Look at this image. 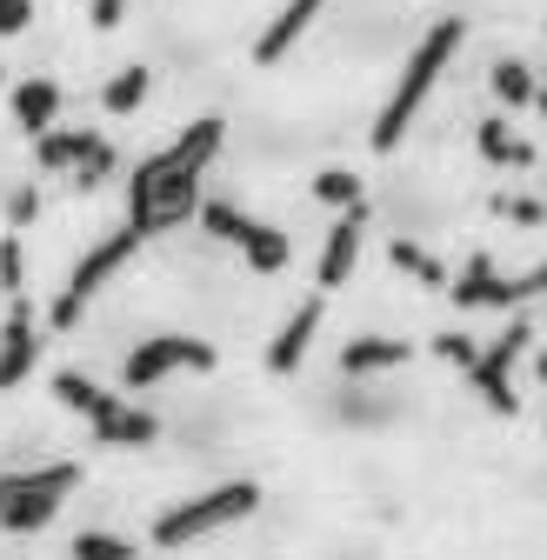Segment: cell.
Masks as SVG:
<instances>
[{
    "instance_id": "cell-19",
    "label": "cell",
    "mask_w": 547,
    "mask_h": 560,
    "mask_svg": "<svg viewBox=\"0 0 547 560\" xmlns=\"http://www.w3.org/2000/svg\"><path fill=\"white\" fill-rule=\"evenodd\" d=\"M148 88H154V74H148V67H120V74L101 88V107H107V114H133V107L148 101Z\"/></svg>"
},
{
    "instance_id": "cell-6",
    "label": "cell",
    "mask_w": 547,
    "mask_h": 560,
    "mask_svg": "<svg viewBox=\"0 0 547 560\" xmlns=\"http://www.w3.org/2000/svg\"><path fill=\"white\" fill-rule=\"evenodd\" d=\"M194 214H200V228H208L214 241H228V247H241L254 273H281V267L294 260V241H288L281 228H267V221H254V214H241V207H234V200H208V194H200V207H194Z\"/></svg>"
},
{
    "instance_id": "cell-31",
    "label": "cell",
    "mask_w": 547,
    "mask_h": 560,
    "mask_svg": "<svg viewBox=\"0 0 547 560\" xmlns=\"http://www.w3.org/2000/svg\"><path fill=\"white\" fill-rule=\"evenodd\" d=\"M8 214H14V228H27V221L40 214V194H34V187H21V194H14V207H8Z\"/></svg>"
},
{
    "instance_id": "cell-14",
    "label": "cell",
    "mask_w": 547,
    "mask_h": 560,
    "mask_svg": "<svg viewBox=\"0 0 547 560\" xmlns=\"http://www.w3.org/2000/svg\"><path fill=\"white\" fill-rule=\"evenodd\" d=\"M88 428H94V441L101 447H148L161 428H154V413H141V407H127V400H107L94 420H88Z\"/></svg>"
},
{
    "instance_id": "cell-13",
    "label": "cell",
    "mask_w": 547,
    "mask_h": 560,
    "mask_svg": "<svg viewBox=\"0 0 547 560\" xmlns=\"http://www.w3.org/2000/svg\"><path fill=\"white\" fill-rule=\"evenodd\" d=\"M415 361V347L394 340V334H354L348 347H340V374L361 381V374H387V368H407Z\"/></svg>"
},
{
    "instance_id": "cell-26",
    "label": "cell",
    "mask_w": 547,
    "mask_h": 560,
    "mask_svg": "<svg viewBox=\"0 0 547 560\" xmlns=\"http://www.w3.org/2000/svg\"><path fill=\"white\" fill-rule=\"evenodd\" d=\"M34 27V0H0V40H14Z\"/></svg>"
},
{
    "instance_id": "cell-32",
    "label": "cell",
    "mask_w": 547,
    "mask_h": 560,
    "mask_svg": "<svg viewBox=\"0 0 547 560\" xmlns=\"http://www.w3.org/2000/svg\"><path fill=\"white\" fill-rule=\"evenodd\" d=\"M534 374H540V381H547V354H540V361H534Z\"/></svg>"
},
{
    "instance_id": "cell-15",
    "label": "cell",
    "mask_w": 547,
    "mask_h": 560,
    "mask_svg": "<svg viewBox=\"0 0 547 560\" xmlns=\"http://www.w3.org/2000/svg\"><path fill=\"white\" fill-rule=\"evenodd\" d=\"M354 260H361V207H348L334 228H327V254H321V294H334L340 280L354 273Z\"/></svg>"
},
{
    "instance_id": "cell-12",
    "label": "cell",
    "mask_w": 547,
    "mask_h": 560,
    "mask_svg": "<svg viewBox=\"0 0 547 560\" xmlns=\"http://www.w3.org/2000/svg\"><path fill=\"white\" fill-rule=\"evenodd\" d=\"M321 8H327V0H288V8L274 14L267 27H260V40H254V60H260V67L288 60V54H294V40L314 27V14H321Z\"/></svg>"
},
{
    "instance_id": "cell-22",
    "label": "cell",
    "mask_w": 547,
    "mask_h": 560,
    "mask_svg": "<svg viewBox=\"0 0 547 560\" xmlns=\"http://www.w3.org/2000/svg\"><path fill=\"white\" fill-rule=\"evenodd\" d=\"M67 553H74V560H141V547L120 540V534H107V527L74 534V547H67Z\"/></svg>"
},
{
    "instance_id": "cell-24",
    "label": "cell",
    "mask_w": 547,
    "mask_h": 560,
    "mask_svg": "<svg viewBox=\"0 0 547 560\" xmlns=\"http://www.w3.org/2000/svg\"><path fill=\"white\" fill-rule=\"evenodd\" d=\"M387 254H394V267H400V273H415V280H428V288H441V280H447V273H441V260H434L428 247H415V241H394Z\"/></svg>"
},
{
    "instance_id": "cell-1",
    "label": "cell",
    "mask_w": 547,
    "mask_h": 560,
    "mask_svg": "<svg viewBox=\"0 0 547 560\" xmlns=\"http://www.w3.org/2000/svg\"><path fill=\"white\" fill-rule=\"evenodd\" d=\"M221 140H228V120L221 114H200L194 127H181L174 148L148 154L141 167H133L127 180V221L141 228L148 241L194 221V207H200V174H208V161L221 154Z\"/></svg>"
},
{
    "instance_id": "cell-21",
    "label": "cell",
    "mask_w": 547,
    "mask_h": 560,
    "mask_svg": "<svg viewBox=\"0 0 547 560\" xmlns=\"http://www.w3.org/2000/svg\"><path fill=\"white\" fill-rule=\"evenodd\" d=\"M488 81H494V101H501V107H527V101H534V67H527V60H494Z\"/></svg>"
},
{
    "instance_id": "cell-11",
    "label": "cell",
    "mask_w": 547,
    "mask_h": 560,
    "mask_svg": "<svg viewBox=\"0 0 547 560\" xmlns=\"http://www.w3.org/2000/svg\"><path fill=\"white\" fill-rule=\"evenodd\" d=\"M454 307H521V294H514V280H508L488 254H474V260L454 273Z\"/></svg>"
},
{
    "instance_id": "cell-3",
    "label": "cell",
    "mask_w": 547,
    "mask_h": 560,
    "mask_svg": "<svg viewBox=\"0 0 547 560\" xmlns=\"http://www.w3.org/2000/svg\"><path fill=\"white\" fill-rule=\"evenodd\" d=\"M254 508H260V487L254 480H221V487H208V494H194V501H174L154 521V547H187L200 534H221V527L247 521Z\"/></svg>"
},
{
    "instance_id": "cell-16",
    "label": "cell",
    "mask_w": 547,
    "mask_h": 560,
    "mask_svg": "<svg viewBox=\"0 0 547 560\" xmlns=\"http://www.w3.org/2000/svg\"><path fill=\"white\" fill-rule=\"evenodd\" d=\"M94 148H101V133H67V127H47V133H34V167H47V174H74Z\"/></svg>"
},
{
    "instance_id": "cell-23",
    "label": "cell",
    "mask_w": 547,
    "mask_h": 560,
    "mask_svg": "<svg viewBox=\"0 0 547 560\" xmlns=\"http://www.w3.org/2000/svg\"><path fill=\"white\" fill-rule=\"evenodd\" d=\"M314 200H327L334 214H348V207H361V180L348 167H327V174H314Z\"/></svg>"
},
{
    "instance_id": "cell-2",
    "label": "cell",
    "mask_w": 547,
    "mask_h": 560,
    "mask_svg": "<svg viewBox=\"0 0 547 560\" xmlns=\"http://www.w3.org/2000/svg\"><path fill=\"white\" fill-rule=\"evenodd\" d=\"M461 40H467V27H461V21H434L415 47H407L400 81H394L387 107L374 114V148H381V154H387V148H400L407 120H415V114L428 107V94H434V81L447 74V60H454V47H461Z\"/></svg>"
},
{
    "instance_id": "cell-8",
    "label": "cell",
    "mask_w": 547,
    "mask_h": 560,
    "mask_svg": "<svg viewBox=\"0 0 547 560\" xmlns=\"http://www.w3.org/2000/svg\"><path fill=\"white\" fill-rule=\"evenodd\" d=\"M521 354H527V320H514L501 340H488L481 354L461 368V374H467V387L481 394L494 413H521V394H514V361H521Z\"/></svg>"
},
{
    "instance_id": "cell-20",
    "label": "cell",
    "mask_w": 547,
    "mask_h": 560,
    "mask_svg": "<svg viewBox=\"0 0 547 560\" xmlns=\"http://www.w3.org/2000/svg\"><path fill=\"white\" fill-rule=\"evenodd\" d=\"M481 154H488L494 167H527V161H534V148H527V140H514L508 120H481Z\"/></svg>"
},
{
    "instance_id": "cell-17",
    "label": "cell",
    "mask_w": 547,
    "mask_h": 560,
    "mask_svg": "<svg viewBox=\"0 0 547 560\" xmlns=\"http://www.w3.org/2000/svg\"><path fill=\"white\" fill-rule=\"evenodd\" d=\"M8 107H14V120H21L27 133H47V127H54V114H60V88H54L47 74H34V81H14Z\"/></svg>"
},
{
    "instance_id": "cell-9",
    "label": "cell",
    "mask_w": 547,
    "mask_h": 560,
    "mask_svg": "<svg viewBox=\"0 0 547 560\" xmlns=\"http://www.w3.org/2000/svg\"><path fill=\"white\" fill-rule=\"evenodd\" d=\"M40 361V320L27 294H8V327H0V387H21Z\"/></svg>"
},
{
    "instance_id": "cell-18",
    "label": "cell",
    "mask_w": 547,
    "mask_h": 560,
    "mask_svg": "<svg viewBox=\"0 0 547 560\" xmlns=\"http://www.w3.org/2000/svg\"><path fill=\"white\" fill-rule=\"evenodd\" d=\"M54 400H60V407H74L81 420H94L114 394H107L101 381H88V374H54Z\"/></svg>"
},
{
    "instance_id": "cell-33",
    "label": "cell",
    "mask_w": 547,
    "mask_h": 560,
    "mask_svg": "<svg viewBox=\"0 0 547 560\" xmlns=\"http://www.w3.org/2000/svg\"><path fill=\"white\" fill-rule=\"evenodd\" d=\"M0 88H8V74H0Z\"/></svg>"
},
{
    "instance_id": "cell-27",
    "label": "cell",
    "mask_w": 547,
    "mask_h": 560,
    "mask_svg": "<svg viewBox=\"0 0 547 560\" xmlns=\"http://www.w3.org/2000/svg\"><path fill=\"white\" fill-rule=\"evenodd\" d=\"M114 161H120V154H114L107 140H101V148H94V154H88V161L74 167V180H81V187H94V180H107V174H114Z\"/></svg>"
},
{
    "instance_id": "cell-28",
    "label": "cell",
    "mask_w": 547,
    "mask_h": 560,
    "mask_svg": "<svg viewBox=\"0 0 547 560\" xmlns=\"http://www.w3.org/2000/svg\"><path fill=\"white\" fill-rule=\"evenodd\" d=\"M494 214H501V221H527V228H540V221H547V207H540V200H514V194H508V200H494Z\"/></svg>"
},
{
    "instance_id": "cell-30",
    "label": "cell",
    "mask_w": 547,
    "mask_h": 560,
    "mask_svg": "<svg viewBox=\"0 0 547 560\" xmlns=\"http://www.w3.org/2000/svg\"><path fill=\"white\" fill-rule=\"evenodd\" d=\"M120 14H127V0H88V21L107 34V27H120Z\"/></svg>"
},
{
    "instance_id": "cell-7",
    "label": "cell",
    "mask_w": 547,
    "mask_h": 560,
    "mask_svg": "<svg viewBox=\"0 0 547 560\" xmlns=\"http://www.w3.org/2000/svg\"><path fill=\"white\" fill-rule=\"evenodd\" d=\"M181 368L208 374V368H214V347L200 340V334H154V340H141V347L120 361V381L141 394V387H154V381H167V374H181Z\"/></svg>"
},
{
    "instance_id": "cell-29",
    "label": "cell",
    "mask_w": 547,
    "mask_h": 560,
    "mask_svg": "<svg viewBox=\"0 0 547 560\" xmlns=\"http://www.w3.org/2000/svg\"><path fill=\"white\" fill-rule=\"evenodd\" d=\"M434 354H447V361H454V368H467V361H474V354H481V347H474V340H467V334H434Z\"/></svg>"
},
{
    "instance_id": "cell-5",
    "label": "cell",
    "mask_w": 547,
    "mask_h": 560,
    "mask_svg": "<svg viewBox=\"0 0 547 560\" xmlns=\"http://www.w3.org/2000/svg\"><path fill=\"white\" fill-rule=\"evenodd\" d=\"M141 241H148V234L133 228V221H120L114 234H101V241L74 260V273H67V288H60V301H54V314H47V320H54V327H74V320H81V307H88V301L107 288V280L133 260V247H141Z\"/></svg>"
},
{
    "instance_id": "cell-10",
    "label": "cell",
    "mask_w": 547,
    "mask_h": 560,
    "mask_svg": "<svg viewBox=\"0 0 547 560\" xmlns=\"http://www.w3.org/2000/svg\"><path fill=\"white\" fill-rule=\"evenodd\" d=\"M321 314H327V294H307L288 320H281V334L267 340V374H294L301 361H307V347H314V327H321Z\"/></svg>"
},
{
    "instance_id": "cell-4",
    "label": "cell",
    "mask_w": 547,
    "mask_h": 560,
    "mask_svg": "<svg viewBox=\"0 0 547 560\" xmlns=\"http://www.w3.org/2000/svg\"><path fill=\"white\" fill-rule=\"evenodd\" d=\"M81 487L74 460H54V467H27V474H0V527L8 534H34L60 514V501Z\"/></svg>"
},
{
    "instance_id": "cell-25",
    "label": "cell",
    "mask_w": 547,
    "mask_h": 560,
    "mask_svg": "<svg viewBox=\"0 0 547 560\" xmlns=\"http://www.w3.org/2000/svg\"><path fill=\"white\" fill-rule=\"evenodd\" d=\"M21 280H27V260H21V241L8 234V241H0V288L21 294Z\"/></svg>"
}]
</instances>
